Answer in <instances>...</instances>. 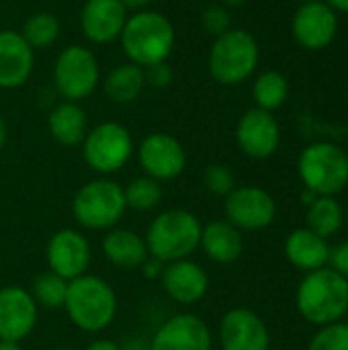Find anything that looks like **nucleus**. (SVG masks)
Segmentation results:
<instances>
[{
  "instance_id": "obj_17",
  "label": "nucleus",
  "mask_w": 348,
  "mask_h": 350,
  "mask_svg": "<svg viewBox=\"0 0 348 350\" xmlns=\"http://www.w3.org/2000/svg\"><path fill=\"white\" fill-rule=\"evenodd\" d=\"M219 345L222 350H269L271 334L256 312L234 308L222 318Z\"/></svg>"
},
{
  "instance_id": "obj_12",
  "label": "nucleus",
  "mask_w": 348,
  "mask_h": 350,
  "mask_svg": "<svg viewBox=\"0 0 348 350\" xmlns=\"http://www.w3.org/2000/svg\"><path fill=\"white\" fill-rule=\"evenodd\" d=\"M291 33L299 47L308 51H320L338 35V12L332 10L324 0L306 2L293 14Z\"/></svg>"
},
{
  "instance_id": "obj_14",
  "label": "nucleus",
  "mask_w": 348,
  "mask_h": 350,
  "mask_svg": "<svg viewBox=\"0 0 348 350\" xmlns=\"http://www.w3.org/2000/svg\"><path fill=\"white\" fill-rule=\"evenodd\" d=\"M236 142L240 150L254 160L271 158L281 144V127L273 113L263 109L246 111L236 125Z\"/></svg>"
},
{
  "instance_id": "obj_34",
  "label": "nucleus",
  "mask_w": 348,
  "mask_h": 350,
  "mask_svg": "<svg viewBox=\"0 0 348 350\" xmlns=\"http://www.w3.org/2000/svg\"><path fill=\"white\" fill-rule=\"evenodd\" d=\"M144 76H146V84L154 86V88H166L172 84L174 80V72L166 62L154 64L150 68H144Z\"/></svg>"
},
{
  "instance_id": "obj_27",
  "label": "nucleus",
  "mask_w": 348,
  "mask_h": 350,
  "mask_svg": "<svg viewBox=\"0 0 348 350\" xmlns=\"http://www.w3.org/2000/svg\"><path fill=\"white\" fill-rule=\"evenodd\" d=\"M252 96H254L256 109L273 113V111L281 109L285 105V100L289 98V82L277 70L263 72L254 80Z\"/></svg>"
},
{
  "instance_id": "obj_8",
  "label": "nucleus",
  "mask_w": 348,
  "mask_h": 350,
  "mask_svg": "<svg viewBox=\"0 0 348 350\" xmlns=\"http://www.w3.org/2000/svg\"><path fill=\"white\" fill-rule=\"evenodd\" d=\"M82 156L88 168L101 176L115 174L133 156V137L127 127L105 121L92 127L82 142Z\"/></svg>"
},
{
  "instance_id": "obj_44",
  "label": "nucleus",
  "mask_w": 348,
  "mask_h": 350,
  "mask_svg": "<svg viewBox=\"0 0 348 350\" xmlns=\"http://www.w3.org/2000/svg\"><path fill=\"white\" fill-rule=\"evenodd\" d=\"M244 2H246V0H222V4H224L226 8H228V6H242Z\"/></svg>"
},
{
  "instance_id": "obj_1",
  "label": "nucleus",
  "mask_w": 348,
  "mask_h": 350,
  "mask_svg": "<svg viewBox=\"0 0 348 350\" xmlns=\"http://www.w3.org/2000/svg\"><path fill=\"white\" fill-rule=\"evenodd\" d=\"M295 306L302 318L314 326L340 322L348 312V279L330 267L306 273L295 293Z\"/></svg>"
},
{
  "instance_id": "obj_4",
  "label": "nucleus",
  "mask_w": 348,
  "mask_h": 350,
  "mask_svg": "<svg viewBox=\"0 0 348 350\" xmlns=\"http://www.w3.org/2000/svg\"><path fill=\"white\" fill-rule=\"evenodd\" d=\"M201 221L187 209H166L158 213L144 236L150 256L162 262L191 258L201 244Z\"/></svg>"
},
{
  "instance_id": "obj_30",
  "label": "nucleus",
  "mask_w": 348,
  "mask_h": 350,
  "mask_svg": "<svg viewBox=\"0 0 348 350\" xmlns=\"http://www.w3.org/2000/svg\"><path fill=\"white\" fill-rule=\"evenodd\" d=\"M123 195H125L127 209L152 211L162 201V187L158 180L150 176H139V178H133L127 187H123Z\"/></svg>"
},
{
  "instance_id": "obj_26",
  "label": "nucleus",
  "mask_w": 348,
  "mask_h": 350,
  "mask_svg": "<svg viewBox=\"0 0 348 350\" xmlns=\"http://www.w3.org/2000/svg\"><path fill=\"white\" fill-rule=\"evenodd\" d=\"M306 219H308V230L328 240L340 232L345 224V211L334 197H318L312 205H308Z\"/></svg>"
},
{
  "instance_id": "obj_5",
  "label": "nucleus",
  "mask_w": 348,
  "mask_h": 350,
  "mask_svg": "<svg viewBox=\"0 0 348 350\" xmlns=\"http://www.w3.org/2000/svg\"><path fill=\"white\" fill-rule=\"evenodd\" d=\"M260 49L256 39L244 29H230L215 37L207 68L211 78L224 86H238L246 82L258 66Z\"/></svg>"
},
{
  "instance_id": "obj_2",
  "label": "nucleus",
  "mask_w": 348,
  "mask_h": 350,
  "mask_svg": "<svg viewBox=\"0 0 348 350\" xmlns=\"http://www.w3.org/2000/svg\"><path fill=\"white\" fill-rule=\"evenodd\" d=\"M121 47L127 59L139 68L166 62L174 47V27L158 10H137L127 16L121 31Z\"/></svg>"
},
{
  "instance_id": "obj_32",
  "label": "nucleus",
  "mask_w": 348,
  "mask_h": 350,
  "mask_svg": "<svg viewBox=\"0 0 348 350\" xmlns=\"http://www.w3.org/2000/svg\"><path fill=\"white\" fill-rule=\"evenodd\" d=\"M205 187L211 195L217 197H228L234 189H236V176L232 172V168H228L226 164H211L205 170Z\"/></svg>"
},
{
  "instance_id": "obj_37",
  "label": "nucleus",
  "mask_w": 348,
  "mask_h": 350,
  "mask_svg": "<svg viewBox=\"0 0 348 350\" xmlns=\"http://www.w3.org/2000/svg\"><path fill=\"white\" fill-rule=\"evenodd\" d=\"M86 350H119V345L111 338H94Z\"/></svg>"
},
{
  "instance_id": "obj_13",
  "label": "nucleus",
  "mask_w": 348,
  "mask_h": 350,
  "mask_svg": "<svg viewBox=\"0 0 348 350\" xmlns=\"http://www.w3.org/2000/svg\"><path fill=\"white\" fill-rule=\"evenodd\" d=\"M137 160L146 176L162 183L174 180L187 168L185 146L170 133H150L137 148Z\"/></svg>"
},
{
  "instance_id": "obj_33",
  "label": "nucleus",
  "mask_w": 348,
  "mask_h": 350,
  "mask_svg": "<svg viewBox=\"0 0 348 350\" xmlns=\"http://www.w3.org/2000/svg\"><path fill=\"white\" fill-rule=\"evenodd\" d=\"M201 27L205 29V33L219 37L226 31L232 29V21H230V12L224 4H211L203 10L201 14Z\"/></svg>"
},
{
  "instance_id": "obj_39",
  "label": "nucleus",
  "mask_w": 348,
  "mask_h": 350,
  "mask_svg": "<svg viewBox=\"0 0 348 350\" xmlns=\"http://www.w3.org/2000/svg\"><path fill=\"white\" fill-rule=\"evenodd\" d=\"M123 2V6L127 8V10H146V6L152 2V0H121Z\"/></svg>"
},
{
  "instance_id": "obj_9",
  "label": "nucleus",
  "mask_w": 348,
  "mask_h": 350,
  "mask_svg": "<svg viewBox=\"0 0 348 350\" xmlns=\"http://www.w3.org/2000/svg\"><path fill=\"white\" fill-rule=\"evenodd\" d=\"M101 80L94 53L84 45H70L59 51L53 66V86L64 100L80 103L88 98Z\"/></svg>"
},
{
  "instance_id": "obj_3",
  "label": "nucleus",
  "mask_w": 348,
  "mask_h": 350,
  "mask_svg": "<svg viewBox=\"0 0 348 350\" xmlns=\"http://www.w3.org/2000/svg\"><path fill=\"white\" fill-rule=\"evenodd\" d=\"M64 310L78 330L98 334L117 316V293L105 279L86 273L68 283Z\"/></svg>"
},
{
  "instance_id": "obj_45",
  "label": "nucleus",
  "mask_w": 348,
  "mask_h": 350,
  "mask_svg": "<svg viewBox=\"0 0 348 350\" xmlns=\"http://www.w3.org/2000/svg\"><path fill=\"white\" fill-rule=\"evenodd\" d=\"M51 350H76V349H68V347H59V349H51Z\"/></svg>"
},
{
  "instance_id": "obj_31",
  "label": "nucleus",
  "mask_w": 348,
  "mask_h": 350,
  "mask_svg": "<svg viewBox=\"0 0 348 350\" xmlns=\"http://www.w3.org/2000/svg\"><path fill=\"white\" fill-rule=\"evenodd\" d=\"M308 350H348V324L334 322L322 326L310 342Z\"/></svg>"
},
{
  "instance_id": "obj_23",
  "label": "nucleus",
  "mask_w": 348,
  "mask_h": 350,
  "mask_svg": "<svg viewBox=\"0 0 348 350\" xmlns=\"http://www.w3.org/2000/svg\"><path fill=\"white\" fill-rule=\"evenodd\" d=\"M103 254L105 258L123 271L139 269L144 260L150 256L146 240L127 228H113L103 238Z\"/></svg>"
},
{
  "instance_id": "obj_42",
  "label": "nucleus",
  "mask_w": 348,
  "mask_h": 350,
  "mask_svg": "<svg viewBox=\"0 0 348 350\" xmlns=\"http://www.w3.org/2000/svg\"><path fill=\"white\" fill-rule=\"evenodd\" d=\"M0 350H23L21 342H10V340H0Z\"/></svg>"
},
{
  "instance_id": "obj_35",
  "label": "nucleus",
  "mask_w": 348,
  "mask_h": 350,
  "mask_svg": "<svg viewBox=\"0 0 348 350\" xmlns=\"http://www.w3.org/2000/svg\"><path fill=\"white\" fill-rule=\"evenodd\" d=\"M330 269H334L338 275H343L348 279V240L340 242L338 246H334L330 250V260H328Z\"/></svg>"
},
{
  "instance_id": "obj_7",
  "label": "nucleus",
  "mask_w": 348,
  "mask_h": 350,
  "mask_svg": "<svg viewBox=\"0 0 348 350\" xmlns=\"http://www.w3.org/2000/svg\"><path fill=\"white\" fill-rule=\"evenodd\" d=\"M297 174L318 197H336L348 185V154L330 142L310 144L299 154Z\"/></svg>"
},
{
  "instance_id": "obj_20",
  "label": "nucleus",
  "mask_w": 348,
  "mask_h": 350,
  "mask_svg": "<svg viewBox=\"0 0 348 350\" xmlns=\"http://www.w3.org/2000/svg\"><path fill=\"white\" fill-rule=\"evenodd\" d=\"M35 51L27 45L21 33L0 31V88L23 86L33 72Z\"/></svg>"
},
{
  "instance_id": "obj_29",
  "label": "nucleus",
  "mask_w": 348,
  "mask_h": 350,
  "mask_svg": "<svg viewBox=\"0 0 348 350\" xmlns=\"http://www.w3.org/2000/svg\"><path fill=\"white\" fill-rule=\"evenodd\" d=\"M68 283L64 277L45 271L41 275L35 277L33 287H31V295L35 299L37 306L47 308V310H59L66 304V295H68Z\"/></svg>"
},
{
  "instance_id": "obj_18",
  "label": "nucleus",
  "mask_w": 348,
  "mask_h": 350,
  "mask_svg": "<svg viewBox=\"0 0 348 350\" xmlns=\"http://www.w3.org/2000/svg\"><path fill=\"white\" fill-rule=\"evenodd\" d=\"M160 283L166 295L178 306L199 304L209 289V277L205 269L191 258L166 262Z\"/></svg>"
},
{
  "instance_id": "obj_11",
  "label": "nucleus",
  "mask_w": 348,
  "mask_h": 350,
  "mask_svg": "<svg viewBox=\"0 0 348 350\" xmlns=\"http://www.w3.org/2000/svg\"><path fill=\"white\" fill-rule=\"evenodd\" d=\"M45 260L51 273L64 277L66 281L78 279L88 273L92 250L86 236L74 228L57 230L45 246Z\"/></svg>"
},
{
  "instance_id": "obj_6",
  "label": "nucleus",
  "mask_w": 348,
  "mask_h": 350,
  "mask_svg": "<svg viewBox=\"0 0 348 350\" xmlns=\"http://www.w3.org/2000/svg\"><path fill=\"white\" fill-rule=\"evenodd\" d=\"M127 211L123 187L107 176L82 185L72 201V215L84 230L109 232Z\"/></svg>"
},
{
  "instance_id": "obj_40",
  "label": "nucleus",
  "mask_w": 348,
  "mask_h": 350,
  "mask_svg": "<svg viewBox=\"0 0 348 350\" xmlns=\"http://www.w3.org/2000/svg\"><path fill=\"white\" fill-rule=\"evenodd\" d=\"M324 2L336 12H348V0H324Z\"/></svg>"
},
{
  "instance_id": "obj_22",
  "label": "nucleus",
  "mask_w": 348,
  "mask_h": 350,
  "mask_svg": "<svg viewBox=\"0 0 348 350\" xmlns=\"http://www.w3.org/2000/svg\"><path fill=\"white\" fill-rule=\"evenodd\" d=\"M199 248L207 254L209 260L217 265H232L242 256L244 240L242 232L232 226L228 219H215L203 226Z\"/></svg>"
},
{
  "instance_id": "obj_19",
  "label": "nucleus",
  "mask_w": 348,
  "mask_h": 350,
  "mask_svg": "<svg viewBox=\"0 0 348 350\" xmlns=\"http://www.w3.org/2000/svg\"><path fill=\"white\" fill-rule=\"evenodd\" d=\"M127 8L121 0H86L80 12V29L90 43L105 45L121 37Z\"/></svg>"
},
{
  "instance_id": "obj_16",
  "label": "nucleus",
  "mask_w": 348,
  "mask_h": 350,
  "mask_svg": "<svg viewBox=\"0 0 348 350\" xmlns=\"http://www.w3.org/2000/svg\"><path fill=\"white\" fill-rule=\"evenodd\" d=\"M37 310L31 291L18 285L0 289V340L21 342L37 326Z\"/></svg>"
},
{
  "instance_id": "obj_38",
  "label": "nucleus",
  "mask_w": 348,
  "mask_h": 350,
  "mask_svg": "<svg viewBox=\"0 0 348 350\" xmlns=\"http://www.w3.org/2000/svg\"><path fill=\"white\" fill-rule=\"evenodd\" d=\"M119 350H150V345L139 338H131L125 345H119Z\"/></svg>"
},
{
  "instance_id": "obj_36",
  "label": "nucleus",
  "mask_w": 348,
  "mask_h": 350,
  "mask_svg": "<svg viewBox=\"0 0 348 350\" xmlns=\"http://www.w3.org/2000/svg\"><path fill=\"white\" fill-rule=\"evenodd\" d=\"M164 267H166V262H162V260H158L154 256H148L139 269H142V273H144L146 279H160L162 273H164Z\"/></svg>"
},
{
  "instance_id": "obj_28",
  "label": "nucleus",
  "mask_w": 348,
  "mask_h": 350,
  "mask_svg": "<svg viewBox=\"0 0 348 350\" xmlns=\"http://www.w3.org/2000/svg\"><path fill=\"white\" fill-rule=\"evenodd\" d=\"M21 35L33 51L47 49L59 37V21L51 12H35L27 18Z\"/></svg>"
},
{
  "instance_id": "obj_24",
  "label": "nucleus",
  "mask_w": 348,
  "mask_h": 350,
  "mask_svg": "<svg viewBox=\"0 0 348 350\" xmlns=\"http://www.w3.org/2000/svg\"><path fill=\"white\" fill-rule=\"evenodd\" d=\"M47 129L57 144L72 148L84 142L88 133V119L78 103L64 100L51 109L47 117Z\"/></svg>"
},
{
  "instance_id": "obj_15",
  "label": "nucleus",
  "mask_w": 348,
  "mask_h": 350,
  "mask_svg": "<svg viewBox=\"0 0 348 350\" xmlns=\"http://www.w3.org/2000/svg\"><path fill=\"white\" fill-rule=\"evenodd\" d=\"M150 350H213L209 326L195 314H174L148 342Z\"/></svg>"
},
{
  "instance_id": "obj_21",
  "label": "nucleus",
  "mask_w": 348,
  "mask_h": 350,
  "mask_svg": "<svg viewBox=\"0 0 348 350\" xmlns=\"http://www.w3.org/2000/svg\"><path fill=\"white\" fill-rule=\"evenodd\" d=\"M330 250L332 246L328 244V240L314 234L308 228L293 230L285 240L287 260L304 273H312L322 267H328Z\"/></svg>"
},
{
  "instance_id": "obj_25",
  "label": "nucleus",
  "mask_w": 348,
  "mask_h": 350,
  "mask_svg": "<svg viewBox=\"0 0 348 350\" xmlns=\"http://www.w3.org/2000/svg\"><path fill=\"white\" fill-rule=\"evenodd\" d=\"M144 86H146L144 68H139L131 62L113 68L109 72V76L105 78V84H103L105 94L117 105L133 103L142 94Z\"/></svg>"
},
{
  "instance_id": "obj_41",
  "label": "nucleus",
  "mask_w": 348,
  "mask_h": 350,
  "mask_svg": "<svg viewBox=\"0 0 348 350\" xmlns=\"http://www.w3.org/2000/svg\"><path fill=\"white\" fill-rule=\"evenodd\" d=\"M6 137H8V129H6L4 119L0 117V150H2V148H4V144H6Z\"/></svg>"
},
{
  "instance_id": "obj_10",
  "label": "nucleus",
  "mask_w": 348,
  "mask_h": 350,
  "mask_svg": "<svg viewBox=\"0 0 348 350\" xmlns=\"http://www.w3.org/2000/svg\"><path fill=\"white\" fill-rule=\"evenodd\" d=\"M226 219L240 232H258L277 217L275 199L260 187H236L226 197Z\"/></svg>"
},
{
  "instance_id": "obj_43",
  "label": "nucleus",
  "mask_w": 348,
  "mask_h": 350,
  "mask_svg": "<svg viewBox=\"0 0 348 350\" xmlns=\"http://www.w3.org/2000/svg\"><path fill=\"white\" fill-rule=\"evenodd\" d=\"M316 199H318V195H316V193H312V191H308V189H306V191H304V195H302V201H304L306 205H312Z\"/></svg>"
},
{
  "instance_id": "obj_46",
  "label": "nucleus",
  "mask_w": 348,
  "mask_h": 350,
  "mask_svg": "<svg viewBox=\"0 0 348 350\" xmlns=\"http://www.w3.org/2000/svg\"><path fill=\"white\" fill-rule=\"evenodd\" d=\"M297 2H302V4H306V2H312V0H297Z\"/></svg>"
}]
</instances>
